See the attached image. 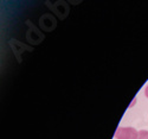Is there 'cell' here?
Returning <instances> with one entry per match:
<instances>
[{
	"label": "cell",
	"mask_w": 148,
	"mask_h": 139,
	"mask_svg": "<svg viewBox=\"0 0 148 139\" xmlns=\"http://www.w3.org/2000/svg\"><path fill=\"white\" fill-rule=\"evenodd\" d=\"M139 132L133 127H119L115 132L116 139H138Z\"/></svg>",
	"instance_id": "1"
},
{
	"label": "cell",
	"mask_w": 148,
	"mask_h": 139,
	"mask_svg": "<svg viewBox=\"0 0 148 139\" xmlns=\"http://www.w3.org/2000/svg\"><path fill=\"white\" fill-rule=\"evenodd\" d=\"M145 94H146V96L148 98V86L146 87V91H145Z\"/></svg>",
	"instance_id": "3"
},
{
	"label": "cell",
	"mask_w": 148,
	"mask_h": 139,
	"mask_svg": "<svg viewBox=\"0 0 148 139\" xmlns=\"http://www.w3.org/2000/svg\"><path fill=\"white\" fill-rule=\"evenodd\" d=\"M138 139H148V131H147V130H141V131L139 132Z\"/></svg>",
	"instance_id": "2"
}]
</instances>
